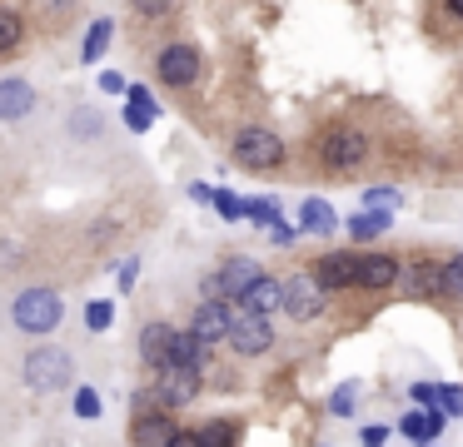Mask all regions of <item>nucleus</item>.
Wrapping results in <instances>:
<instances>
[{"instance_id":"nucleus-29","label":"nucleus","mask_w":463,"mask_h":447,"mask_svg":"<svg viewBox=\"0 0 463 447\" xmlns=\"http://www.w3.org/2000/svg\"><path fill=\"white\" fill-rule=\"evenodd\" d=\"M354 407H359V387H354V383H344L339 393L329 397V413H334V417H349Z\"/></svg>"},{"instance_id":"nucleus-28","label":"nucleus","mask_w":463,"mask_h":447,"mask_svg":"<svg viewBox=\"0 0 463 447\" xmlns=\"http://www.w3.org/2000/svg\"><path fill=\"white\" fill-rule=\"evenodd\" d=\"M110 318H115V303H105V298H95V303L85 308V328H90V333H105Z\"/></svg>"},{"instance_id":"nucleus-18","label":"nucleus","mask_w":463,"mask_h":447,"mask_svg":"<svg viewBox=\"0 0 463 447\" xmlns=\"http://www.w3.org/2000/svg\"><path fill=\"white\" fill-rule=\"evenodd\" d=\"M170 333H175L170 323H150L140 333V363L145 368H165V363H170Z\"/></svg>"},{"instance_id":"nucleus-27","label":"nucleus","mask_w":463,"mask_h":447,"mask_svg":"<svg viewBox=\"0 0 463 447\" xmlns=\"http://www.w3.org/2000/svg\"><path fill=\"white\" fill-rule=\"evenodd\" d=\"M433 403H439L449 417H463V387H453V383H439V387H433Z\"/></svg>"},{"instance_id":"nucleus-16","label":"nucleus","mask_w":463,"mask_h":447,"mask_svg":"<svg viewBox=\"0 0 463 447\" xmlns=\"http://www.w3.org/2000/svg\"><path fill=\"white\" fill-rule=\"evenodd\" d=\"M155 115H160V109H155L150 89H145V85H125V125H130L135 135H145V129L155 125Z\"/></svg>"},{"instance_id":"nucleus-24","label":"nucleus","mask_w":463,"mask_h":447,"mask_svg":"<svg viewBox=\"0 0 463 447\" xmlns=\"http://www.w3.org/2000/svg\"><path fill=\"white\" fill-rule=\"evenodd\" d=\"M110 20H95L90 30H85V45H80V65H95V60L105 55V50H110Z\"/></svg>"},{"instance_id":"nucleus-8","label":"nucleus","mask_w":463,"mask_h":447,"mask_svg":"<svg viewBox=\"0 0 463 447\" xmlns=\"http://www.w3.org/2000/svg\"><path fill=\"white\" fill-rule=\"evenodd\" d=\"M260 278V264L254 258H244V254H234V258H224V268H214V274H204V298H240L244 288Z\"/></svg>"},{"instance_id":"nucleus-7","label":"nucleus","mask_w":463,"mask_h":447,"mask_svg":"<svg viewBox=\"0 0 463 447\" xmlns=\"http://www.w3.org/2000/svg\"><path fill=\"white\" fill-rule=\"evenodd\" d=\"M155 397H160V407L194 403V397H200V368H184V363L155 368Z\"/></svg>"},{"instance_id":"nucleus-30","label":"nucleus","mask_w":463,"mask_h":447,"mask_svg":"<svg viewBox=\"0 0 463 447\" xmlns=\"http://www.w3.org/2000/svg\"><path fill=\"white\" fill-rule=\"evenodd\" d=\"M443 293H449V298H463V254L443 264Z\"/></svg>"},{"instance_id":"nucleus-4","label":"nucleus","mask_w":463,"mask_h":447,"mask_svg":"<svg viewBox=\"0 0 463 447\" xmlns=\"http://www.w3.org/2000/svg\"><path fill=\"white\" fill-rule=\"evenodd\" d=\"M234 164L254 169V174H264V169H279V164H284V139L274 135V129H260V125L240 129V135H234Z\"/></svg>"},{"instance_id":"nucleus-5","label":"nucleus","mask_w":463,"mask_h":447,"mask_svg":"<svg viewBox=\"0 0 463 447\" xmlns=\"http://www.w3.org/2000/svg\"><path fill=\"white\" fill-rule=\"evenodd\" d=\"M200 70H204V60H200V50H194L190 40H175V45H165L160 55H155V75H160V85H170V89L194 85Z\"/></svg>"},{"instance_id":"nucleus-1","label":"nucleus","mask_w":463,"mask_h":447,"mask_svg":"<svg viewBox=\"0 0 463 447\" xmlns=\"http://www.w3.org/2000/svg\"><path fill=\"white\" fill-rule=\"evenodd\" d=\"M364 159H369V139L359 135L354 125H334L319 135V164L334 169V174H349V169H359Z\"/></svg>"},{"instance_id":"nucleus-34","label":"nucleus","mask_w":463,"mask_h":447,"mask_svg":"<svg viewBox=\"0 0 463 447\" xmlns=\"http://www.w3.org/2000/svg\"><path fill=\"white\" fill-rule=\"evenodd\" d=\"M75 413H80V417H100V397H95L90 387H80V393H75Z\"/></svg>"},{"instance_id":"nucleus-13","label":"nucleus","mask_w":463,"mask_h":447,"mask_svg":"<svg viewBox=\"0 0 463 447\" xmlns=\"http://www.w3.org/2000/svg\"><path fill=\"white\" fill-rule=\"evenodd\" d=\"M234 303L250 308V313H264V318H269L274 308L284 303V284H279V278H269V274H260V278H254V284L244 288L240 298H234Z\"/></svg>"},{"instance_id":"nucleus-37","label":"nucleus","mask_w":463,"mask_h":447,"mask_svg":"<svg viewBox=\"0 0 463 447\" xmlns=\"http://www.w3.org/2000/svg\"><path fill=\"white\" fill-rule=\"evenodd\" d=\"M269 238H274V244H294V238H299V228H289L284 219H274V224H269Z\"/></svg>"},{"instance_id":"nucleus-10","label":"nucleus","mask_w":463,"mask_h":447,"mask_svg":"<svg viewBox=\"0 0 463 447\" xmlns=\"http://www.w3.org/2000/svg\"><path fill=\"white\" fill-rule=\"evenodd\" d=\"M230 318H234L230 298H204V303L194 308V323H190V333L200 338L204 348H214L224 333H230Z\"/></svg>"},{"instance_id":"nucleus-20","label":"nucleus","mask_w":463,"mask_h":447,"mask_svg":"<svg viewBox=\"0 0 463 447\" xmlns=\"http://www.w3.org/2000/svg\"><path fill=\"white\" fill-rule=\"evenodd\" d=\"M204 358H210V348L200 343V338L190 333V328H175L170 333V363H184V368H204Z\"/></svg>"},{"instance_id":"nucleus-32","label":"nucleus","mask_w":463,"mask_h":447,"mask_svg":"<svg viewBox=\"0 0 463 447\" xmlns=\"http://www.w3.org/2000/svg\"><path fill=\"white\" fill-rule=\"evenodd\" d=\"M364 209H399V189H389V184L369 189V194H364Z\"/></svg>"},{"instance_id":"nucleus-19","label":"nucleus","mask_w":463,"mask_h":447,"mask_svg":"<svg viewBox=\"0 0 463 447\" xmlns=\"http://www.w3.org/2000/svg\"><path fill=\"white\" fill-rule=\"evenodd\" d=\"M389 224H393V209H359V214L349 219V238L369 244V238H379Z\"/></svg>"},{"instance_id":"nucleus-21","label":"nucleus","mask_w":463,"mask_h":447,"mask_svg":"<svg viewBox=\"0 0 463 447\" xmlns=\"http://www.w3.org/2000/svg\"><path fill=\"white\" fill-rule=\"evenodd\" d=\"M403 288L409 293H443V264H413V268H399Z\"/></svg>"},{"instance_id":"nucleus-31","label":"nucleus","mask_w":463,"mask_h":447,"mask_svg":"<svg viewBox=\"0 0 463 447\" xmlns=\"http://www.w3.org/2000/svg\"><path fill=\"white\" fill-rule=\"evenodd\" d=\"M244 214H250L254 224H264V228H269L274 219H279V204H269V199H250V204H244Z\"/></svg>"},{"instance_id":"nucleus-2","label":"nucleus","mask_w":463,"mask_h":447,"mask_svg":"<svg viewBox=\"0 0 463 447\" xmlns=\"http://www.w3.org/2000/svg\"><path fill=\"white\" fill-rule=\"evenodd\" d=\"M15 328H25V333H51V328H61L65 318V303L55 288H25V293H15Z\"/></svg>"},{"instance_id":"nucleus-45","label":"nucleus","mask_w":463,"mask_h":447,"mask_svg":"<svg viewBox=\"0 0 463 447\" xmlns=\"http://www.w3.org/2000/svg\"><path fill=\"white\" fill-rule=\"evenodd\" d=\"M429 447H439V442H429Z\"/></svg>"},{"instance_id":"nucleus-12","label":"nucleus","mask_w":463,"mask_h":447,"mask_svg":"<svg viewBox=\"0 0 463 447\" xmlns=\"http://www.w3.org/2000/svg\"><path fill=\"white\" fill-rule=\"evenodd\" d=\"M399 258H389V254H364L359 264H354V284L359 288H393L399 284Z\"/></svg>"},{"instance_id":"nucleus-17","label":"nucleus","mask_w":463,"mask_h":447,"mask_svg":"<svg viewBox=\"0 0 463 447\" xmlns=\"http://www.w3.org/2000/svg\"><path fill=\"white\" fill-rule=\"evenodd\" d=\"M354 264H359V254H324L319 264H314V278H319L324 288H349Z\"/></svg>"},{"instance_id":"nucleus-15","label":"nucleus","mask_w":463,"mask_h":447,"mask_svg":"<svg viewBox=\"0 0 463 447\" xmlns=\"http://www.w3.org/2000/svg\"><path fill=\"white\" fill-rule=\"evenodd\" d=\"M31 109H35V89H31V79H0V119H5V125L25 119Z\"/></svg>"},{"instance_id":"nucleus-22","label":"nucleus","mask_w":463,"mask_h":447,"mask_svg":"<svg viewBox=\"0 0 463 447\" xmlns=\"http://www.w3.org/2000/svg\"><path fill=\"white\" fill-rule=\"evenodd\" d=\"M25 45V15L15 5H0V60Z\"/></svg>"},{"instance_id":"nucleus-25","label":"nucleus","mask_w":463,"mask_h":447,"mask_svg":"<svg viewBox=\"0 0 463 447\" xmlns=\"http://www.w3.org/2000/svg\"><path fill=\"white\" fill-rule=\"evenodd\" d=\"M130 15L135 20H170L175 0H130Z\"/></svg>"},{"instance_id":"nucleus-40","label":"nucleus","mask_w":463,"mask_h":447,"mask_svg":"<svg viewBox=\"0 0 463 447\" xmlns=\"http://www.w3.org/2000/svg\"><path fill=\"white\" fill-rule=\"evenodd\" d=\"M433 387H439V383H413V387H409V393H413V403H419V407H429V403H433Z\"/></svg>"},{"instance_id":"nucleus-23","label":"nucleus","mask_w":463,"mask_h":447,"mask_svg":"<svg viewBox=\"0 0 463 447\" xmlns=\"http://www.w3.org/2000/svg\"><path fill=\"white\" fill-rule=\"evenodd\" d=\"M334 224H339V219H334V209L324 204V199H304L299 204V228L304 234H334Z\"/></svg>"},{"instance_id":"nucleus-9","label":"nucleus","mask_w":463,"mask_h":447,"mask_svg":"<svg viewBox=\"0 0 463 447\" xmlns=\"http://www.w3.org/2000/svg\"><path fill=\"white\" fill-rule=\"evenodd\" d=\"M224 338H230V348H234V353H244V358H260V353H269V348H274L269 318H264V313H250V308L230 318V333H224Z\"/></svg>"},{"instance_id":"nucleus-11","label":"nucleus","mask_w":463,"mask_h":447,"mask_svg":"<svg viewBox=\"0 0 463 447\" xmlns=\"http://www.w3.org/2000/svg\"><path fill=\"white\" fill-rule=\"evenodd\" d=\"M443 423H449V413H443L439 403H429V407H413V413H403V423H399V433L409 437V442H419V447H429V442H439V433H443Z\"/></svg>"},{"instance_id":"nucleus-42","label":"nucleus","mask_w":463,"mask_h":447,"mask_svg":"<svg viewBox=\"0 0 463 447\" xmlns=\"http://www.w3.org/2000/svg\"><path fill=\"white\" fill-rule=\"evenodd\" d=\"M41 5H45V10H55V15H65V10H75L80 0H41Z\"/></svg>"},{"instance_id":"nucleus-6","label":"nucleus","mask_w":463,"mask_h":447,"mask_svg":"<svg viewBox=\"0 0 463 447\" xmlns=\"http://www.w3.org/2000/svg\"><path fill=\"white\" fill-rule=\"evenodd\" d=\"M324 303H329V288L319 284L314 274H294L289 284H284V313L294 318V323H314V318L324 313Z\"/></svg>"},{"instance_id":"nucleus-3","label":"nucleus","mask_w":463,"mask_h":447,"mask_svg":"<svg viewBox=\"0 0 463 447\" xmlns=\"http://www.w3.org/2000/svg\"><path fill=\"white\" fill-rule=\"evenodd\" d=\"M71 377H75V363L65 348H35L25 358V387L31 393H61V387H71Z\"/></svg>"},{"instance_id":"nucleus-33","label":"nucleus","mask_w":463,"mask_h":447,"mask_svg":"<svg viewBox=\"0 0 463 447\" xmlns=\"http://www.w3.org/2000/svg\"><path fill=\"white\" fill-rule=\"evenodd\" d=\"M210 204L220 209L224 219H240V214H244V204H240V199H234V194H224V189H214V199H210Z\"/></svg>"},{"instance_id":"nucleus-35","label":"nucleus","mask_w":463,"mask_h":447,"mask_svg":"<svg viewBox=\"0 0 463 447\" xmlns=\"http://www.w3.org/2000/svg\"><path fill=\"white\" fill-rule=\"evenodd\" d=\"M359 442H364V447H383V442H389V423H369V427L359 433Z\"/></svg>"},{"instance_id":"nucleus-39","label":"nucleus","mask_w":463,"mask_h":447,"mask_svg":"<svg viewBox=\"0 0 463 447\" xmlns=\"http://www.w3.org/2000/svg\"><path fill=\"white\" fill-rule=\"evenodd\" d=\"M135 278H140V258H125L120 264V288H135Z\"/></svg>"},{"instance_id":"nucleus-36","label":"nucleus","mask_w":463,"mask_h":447,"mask_svg":"<svg viewBox=\"0 0 463 447\" xmlns=\"http://www.w3.org/2000/svg\"><path fill=\"white\" fill-rule=\"evenodd\" d=\"M75 135H80V139L100 135V115H90V109H80V115H75Z\"/></svg>"},{"instance_id":"nucleus-44","label":"nucleus","mask_w":463,"mask_h":447,"mask_svg":"<svg viewBox=\"0 0 463 447\" xmlns=\"http://www.w3.org/2000/svg\"><path fill=\"white\" fill-rule=\"evenodd\" d=\"M449 10H453V15H458V20H463V0H449Z\"/></svg>"},{"instance_id":"nucleus-38","label":"nucleus","mask_w":463,"mask_h":447,"mask_svg":"<svg viewBox=\"0 0 463 447\" xmlns=\"http://www.w3.org/2000/svg\"><path fill=\"white\" fill-rule=\"evenodd\" d=\"M170 447H200V433H194V427H175Z\"/></svg>"},{"instance_id":"nucleus-43","label":"nucleus","mask_w":463,"mask_h":447,"mask_svg":"<svg viewBox=\"0 0 463 447\" xmlns=\"http://www.w3.org/2000/svg\"><path fill=\"white\" fill-rule=\"evenodd\" d=\"M190 194L200 199V204H210V199H214V189H210V184H190Z\"/></svg>"},{"instance_id":"nucleus-14","label":"nucleus","mask_w":463,"mask_h":447,"mask_svg":"<svg viewBox=\"0 0 463 447\" xmlns=\"http://www.w3.org/2000/svg\"><path fill=\"white\" fill-rule=\"evenodd\" d=\"M130 437H135V447H170L175 417H170V413H135Z\"/></svg>"},{"instance_id":"nucleus-41","label":"nucleus","mask_w":463,"mask_h":447,"mask_svg":"<svg viewBox=\"0 0 463 447\" xmlns=\"http://www.w3.org/2000/svg\"><path fill=\"white\" fill-rule=\"evenodd\" d=\"M100 89L105 95H125V79L120 75H100Z\"/></svg>"},{"instance_id":"nucleus-26","label":"nucleus","mask_w":463,"mask_h":447,"mask_svg":"<svg viewBox=\"0 0 463 447\" xmlns=\"http://www.w3.org/2000/svg\"><path fill=\"white\" fill-rule=\"evenodd\" d=\"M200 447H234V423H204Z\"/></svg>"}]
</instances>
